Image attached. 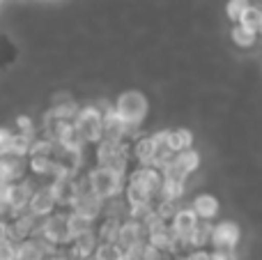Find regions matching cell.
I'll return each instance as SVG.
<instances>
[{
	"instance_id": "52a82bcc",
	"label": "cell",
	"mask_w": 262,
	"mask_h": 260,
	"mask_svg": "<svg viewBox=\"0 0 262 260\" xmlns=\"http://www.w3.org/2000/svg\"><path fill=\"white\" fill-rule=\"evenodd\" d=\"M35 189H37V184L30 175H26L23 180H16V182L9 184V216L28 212V203H30Z\"/></svg>"
},
{
	"instance_id": "5bb4252c",
	"label": "cell",
	"mask_w": 262,
	"mask_h": 260,
	"mask_svg": "<svg viewBox=\"0 0 262 260\" xmlns=\"http://www.w3.org/2000/svg\"><path fill=\"white\" fill-rule=\"evenodd\" d=\"M143 240H147V235H145V228L140 221L136 219H124L122 224H120V233H118V244L122 251H129L131 247H136L138 242H143Z\"/></svg>"
},
{
	"instance_id": "ffe728a7",
	"label": "cell",
	"mask_w": 262,
	"mask_h": 260,
	"mask_svg": "<svg viewBox=\"0 0 262 260\" xmlns=\"http://www.w3.org/2000/svg\"><path fill=\"white\" fill-rule=\"evenodd\" d=\"M95 224L97 221H92V219H88V216H81V214H76V212H72V210H67V228H69V237H78V235H83V233H88V230H92L95 228Z\"/></svg>"
},
{
	"instance_id": "d590c367",
	"label": "cell",
	"mask_w": 262,
	"mask_h": 260,
	"mask_svg": "<svg viewBox=\"0 0 262 260\" xmlns=\"http://www.w3.org/2000/svg\"><path fill=\"white\" fill-rule=\"evenodd\" d=\"M83 260H95V258H92V256H90V258H83Z\"/></svg>"
},
{
	"instance_id": "cb8c5ba5",
	"label": "cell",
	"mask_w": 262,
	"mask_h": 260,
	"mask_svg": "<svg viewBox=\"0 0 262 260\" xmlns=\"http://www.w3.org/2000/svg\"><path fill=\"white\" fill-rule=\"evenodd\" d=\"M212 240V224L209 221H198L193 235H191V249H205Z\"/></svg>"
},
{
	"instance_id": "277c9868",
	"label": "cell",
	"mask_w": 262,
	"mask_h": 260,
	"mask_svg": "<svg viewBox=\"0 0 262 260\" xmlns=\"http://www.w3.org/2000/svg\"><path fill=\"white\" fill-rule=\"evenodd\" d=\"M35 235L46 237L49 242H53L58 249L69 247L72 237H69V228H67V210H55L53 214L39 219Z\"/></svg>"
},
{
	"instance_id": "9c48e42d",
	"label": "cell",
	"mask_w": 262,
	"mask_h": 260,
	"mask_svg": "<svg viewBox=\"0 0 262 260\" xmlns=\"http://www.w3.org/2000/svg\"><path fill=\"white\" fill-rule=\"evenodd\" d=\"M32 136H26L21 132H14V129L0 127V157H28V150H30Z\"/></svg>"
},
{
	"instance_id": "f546056e",
	"label": "cell",
	"mask_w": 262,
	"mask_h": 260,
	"mask_svg": "<svg viewBox=\"0 0 262 260\" xmlns=\"http://www.w3.org/2000/svg\"><path fill=\"white\" fill-rule=\"evenodd\" d=\"M0 216H9V184H0Z\"/></svg>"
},
{
	"instance_id": "4dcf8cb0",
	"label": "cell",
	"mask_w": 262,
	"mask_h": 260,
	"mask_svg": "<svg viewBox=\"0 0 262 260\" xmlns=\"http://www.w3.org/2000/svg\"><path fill=\"white\" fill-rule=\"evenodd\" d=\"M189 260H212V253L207 251V249H193V251L186 256Z\"/></svg>"
},
{
	"instance_id": "e575fe53",
	"label": "cell",
	"mask_w": 262,
	"mask_h": 260,
	"mask_svg": "<svg viewBox=\"0 0 262 260\" xmlns=\"http://www.w3.org/2000/svg\"><path fill=\"white\" fill-rule=\"evenodd\" d=\"M120 260H138V258L131 256V253H122V258H120Z\"/></svg>"
},
{
	"instance_id": "ac0fdd59",
	"label": "cell",
	"mask_w": 262,
	"mask_h": 260,
	"mask_svg": "<svg viewBox=\"0 0 262 260\" xmlns=\"http://www.w3.org/2000/svg\"><path fill=\"white\" fill-rule=\"evenodd\" d=\"M191 210L195 212V216L200 221H212L219 214V201L214 196H209V193H200V196L193 198Z\"/></svg>"
},
{
	"instance_id": "30bf717a",
	"label": "cell",
	"mask_w": 262,
	"mask_h": 260,
	"mask_svg": "<svg viewBox=\"0 0 262 260\" xmlns=\"http://www.w3.org/2000/svg\"><path fill=\"white\" fill-rule=\"evenodd\" d=\"M55 210H60V207H58V201H55L53 191H51L49 182L39 184V187L32 191V198H30V203H28V212H30L32 216H37V219H44V216L53 214Z\"/></svg>"
},
{
	"instance_id": "7a4b0ae2",
	"label": "cell",
	"mask_w": 262,
	"mask_h": 260,
	"mask_svg": "<svg viewBox=\"0 0 262 260\" xmlns=\"http://www.w3.org/2000/svg\"><path fill=\"white\" fill-rule=\"evenodd\" d=\"M85 178L90 182V189L97 193L99 198L108 201V198H115V196H122L124 191V175L115 173L111 168H104V166H92L90 170H85Z\"/></svg>"
},
{
	"instance_id": "8fae6325",
	"label": "cell",
	"mask_w": 262,
	"mask_h": 260,
	"mask_svg": "<svg viewBox=\"0 0 262 260\" xmlns=\"http://www.w3.org/2000/svg\"><path fill=\"white\" fill-rule=\"evenodd\" d=\"M198 221L200 219L195 216V212L191 210V207H180L177 214L172 216V221H170V228H172V233H175V237L180 240L186 249H191V235H193Z\"/></svg>"
},
{
	"instance_id": "6da1fadb",
	"label": "cell",
	"mask_w": 262,
	"mask_h": 260,
	"mask_svg": "<svg viewBox=\"0 0 262 260\" xmlns=\"http://www.w3.org/2000/svg\"><path fill=\"white\" fill-rule=\"evenodd\" d=\"M95 147V164L111 168L115 173L124 175L129 173V164H131V141L124 143H113V141H99Z\"/></svg>"
},
{
	"instance_id": "83f0119b",
	"label": "cell",
	"mask_w": 262,
	"mask_h": 260,
	"mask_svg": "<svg viewBox=\"0 0 262 260\" xmlns=\"http://www.w3.org/2000/svg\"><path fill=\"white\" fill-rule=\"evenodd\" d=\"M177 201H159L157 205H154V212H157V216L159 219H163L166 224H170L172 221V216L177 214Z\"/></svg>"
},
{
	"instance_id": "4316f807",
	"label": "cell",
	"mask_w": 262,
	"mask_h": 260,
	"mask_svg": "<svg viewBox=\"0 0 262 260\" xmlns=\"http://www.w3.org/2000/svg\"><path fill=\"white\" fill-rule=\"evenodd\" d=\"M255 39H258V35H255L253 30H249V28L239 26V23L232 28V41H235L239 49H253Z\"/></svg>"
},
{
	"instance_id": "7402d4cb",
	"label": "cell",
	"mask_w": 262,
	"mask_h": 260,
	"mask_svg": "<svg viewBox=\"0 0 262 260\" xmlns=\"http://www.w3.org/2000/svg\"><path fill=\"white\" fill-rule=\"evenodd\" d=\"M172 161H175V164L180 166V168L184 170L186 175H191L193 170H198V166H200V155H198L195 150H191V147H189V150L177 152L175 159H172Z\"/></svg>"
},
{
	"instance_id": "ba28073f",
	"label": "cell",
	"mask_w": 262,
	"mask_h": 260,
	"mask_svg": "<svg viewBox=\"0 0 262 260\" xmlns=\"http://www.w3.org/2000/svg\"><path fill=\"white\" fill-rule=\"evenodd\" d=\"M239 226L232 221H221V224L212 226V251H235L237 242H239Z\"/></svg>"
},
{
	"instance_id": "1f68e13d",
	"label": "cell",
	"mask_w": 262,
	"mask_h": 260,
	"mask_svg": "<svg viewBox=\"0 0 262 260\" xmlns=\"http://www.w3.org/2000/svg\"><path fill=\"white\" fill-rule=\"evenodd\" d=\"M9 240V216H0V242Z\"/></svg>"
},
{
	"instance_id": "603a6c76",
	"label": "cell",
	"mask_w": 262,
	"mask_h": 260,
	"mask_svg": "<svg viewBox=\"0 0 262 260\" xmlns=\"http://www.w3.org/2000/svg\"><path fill=\"white\" fill-rule=\"evenodd\" d=\"M237 23H239V26H244V28H249V30H253L255 35H262V9L251 7V5H249Z\"/></svg>"
},
{
	"instance_id": "7c38bea8",
	"label": "cell",
	"mask_w": 262,
	"mask_h": 260,
	"mask_svg": "<svg viewBox=\"0 0 262 260\" xmlns=\"http://www.w3.org/2000/svg\"><path fill=\"white\" fill-rule=\"evenodd\" d=\"M37 224H39V219L32 216L30 212H21L16 216H9V240L12 242H23V240L32 237L37 233Z\"/></svg>"
},
{
	"instance_id": "484cf974",
	"label": "cell",
	"mask_w": 262,
	"mask_h": 260,
	"mask_svg": "<svg viewBox=\"0 0 262 260\" xmlns=\"http://www.w3.org/2000/svg\"><path fill=\"white\" fill-rule=\"evenodd\" d=\"M182 193H184V182H177V180H163L157 203L159 201H180Z\"/></svg>"
},
{
	"instance_id": "4fadbf2b",
	"label": "cell",
	"mask_w": 262,
	"mask_h": 260,
	"mask_svg": "<svg viewBox=\"0 0 262 260\" xmlns=\"http://www.w3.org/2000/svg\"><path fill=\"white\" fill-rule=\"evenodd\" d=\"M28 175V161L26 157H0V184H12L16 180H23Z\"/></svg>"
},
{
	"instance_id": "9a60e30c",
	"label": "cell",
	"mask_w": 262,
	"mask_h": 260,
	"mask_svg": "<svg viewBox=\"0 0 262 260\" xmlns=\"http://www.w3.org/2000/svg\"><path fill=\"white\" fill-rule=\"evenodd\" d=\"M97 244H99V240H97V233H95V228H92V230H88V233L74 237L72 242H69V247H64V251L69 253L72 260H83L95 253Z\"/></svg>"
},
{
	"instance_id": "d6986e66",
	"label": "cell",
	"mask_w": 262,
	"mask_h": 260,
	"mask_svg": "<svg viewBox=\"0 0 262 260\" xmlns=\"http://www.w3.org/2000/svg\"><path fill=\"white\" fill-rule=\"evenodd\" d=\"M120 224H122V221L111 219V216H101L99 224H95L97 240H99V242H118Z\"/></svg>"
},
{
	"instance_id": "2e32d148",
	"label": "cell",
	"mask_w": 262,
	"mask_h": 260,
	"mask_svg": "<svg viewBox=\"0 0 262 260\" xmlns=\"http://www.w3.org/2000/svg\"><path fill=\"white\" fill-rule=\"evenodd\" d=\"M28 175L30 178H39V180H49L51 173H53L55 159L53 155H28Z\"/></svg>"
},
{
	"instance_id": "f1b7e54d",
	"label": "cell",
	"mask_w": 262,
	"mask_h": 260,
	"mask_svg": "<svg viewBox=\"0 0 262 260\" xmlns=\"http://www.w3.org/2000/svg\"><path fill=\"white\" fill-rule=\"evenodd\" d=\"M246 7H249V0H230V3H228V16L237 23Z\"/></svg>"
},
{
	"instance_id": "8992f818",
	"label": "cell",
	"mask_w": 262,
	"mask_h": 260,
	"mask_svg": "<svg viewBox=\"0 0 262 260\" xmlns=\"http://www.w3.org/2000/svg\"><path fill=\"white\" fill-rule=\"evenodd\" d=\"M131 136H134V129L120 118L115 106H111L104 113V118H101V141L124 143V141H131Z\"/></svg>"
},
{
	"instance_id": "d4e9b609",
	"label": "cell",
	"mask_w": 262,
	"mask_h": 260,
	"mask_svg": "<svg viewBox=\"0 0 262 260\" xmlns=\"http://www.w3.org/2000/svg\"><path fill=\"white\" fill-rule=\"evenodd\" d=\"M122 249H120L118 242H99L95 249V253H92V258L95 260H120L122 258Z\"/></svg>"
},
{
	"instance_id": "8d00e7d4",
	"label": "cell",
	"mask_w": 262,
	"mask_h": 260,
	"mask_svg": "<svg viewBox=\"0 0 262 260\" xmlns=\"http://www.w3.org/2000/svg\"><path fill=\"white\" fill-rule=\"evenodd\" d=\"M177 260H189V258H177Z\"/></svg>"
},
{
	"instance_id": "44dd1931",
	"label": "cell",
	"mask_w": 262,
	"mask_h": 260,
	"mask_svg": "<svg viewBox=\"0 0 262 260\" xmlns=\"http://www.w3.org/2000/svg\"><path fill=\"white\" fill-rule=\"evenodd\" d=\"M191 143H193V134L189 129H168V145L172 152L189 150Z\"/></svg>"
},
{
	"instance_id": "836d02e7",
	"label": "cell",
	"mask_w": 262,
	"mask_h": 260,
	"mask_svg": "<svg viewBox=\"0 0 262 260\" xmlns=\"http://www.w3.org/2000/svg\"><path fill=\"white\" fill-rule=\"evenodd\" d=\"M44 260H72V258H69V253L64 251V249H58V251L51 253V256H46Z\"/></svg>"
},
{
	"instance_id": "5b68a950",
	"label": "cell",
	"mask_w": 262,
	"mask_h": 260,
	"mask_svg": "<svg viewBox=\"0 0 262 260\" xmlns=\"http://www.w3.org/2000/svg\"><path fill=\"white\" fill-rule=\"evenodd\" d=\"M101 118H104V113L97 109V104L81 106V109H78L76 118H74V124H76L78 134L83 136L85 145H97V143L101 141Z\"/></svg>"
},
{
	"instance_id": "d6a6232c",
	"label": "cell",
	"mask_w": 262,
	"mask_h": 260,
	"mask_svg": "<svg viewBox=\"0 0 262 260\" xmlns=\"http://www.w3.org/2000/svg\"><path fill=\"white\" fill-rule=\"evenodd\" d=\"M212 253V260H237L235 251H209Z\"/></svg>"
},
{
	"instance_id": "e0dca14e",
	"label": "cell",
	"mask_w": 262,
	"mask_h": 260,
	"mask_svg": "<svg viewBox=\"0 0 262 260\" xmlns=\"http://www.w3.org/2000/svg\"><path fill=\"white\" fill-rule=\"evenodd\" d=\"M154 159V141L152 136H140L131 141V161L138 166H152Z\"/></svg>"
},
{
	"instance_id": "3957f363",
	"label": "cell",
	"mask_w": 262,
	"mask_h": 260,
	"mask_svg": "<svg viewBox=\"0 0 262 260\" xmlns=\"http://www.w3.org/2000/svg\"><path fill=\"white\" fill-rule=\"evenodd\" d=\"M113 106H115V111H118V115L134 129V132L140 127V122H143L145 115H147V99H145V95L138 90L122 92Z\"/></svg>"
}]
</instances>
